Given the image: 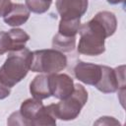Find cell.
<instances>
[{
	"mask_svg": "<svg viewBox=\"0 0 126 126\" xmlns=\"http://www.w3.org/2000/svg\"><path fill=\"white\" fill-rule=\"evenodd\" d=\"M117 28V20L113 13L98 12L91 21L79 29L80 40L77 50L81 54L96 56L104 52V39L111 36Z\"/></svg>",
	"mask_w": 126,
	"mask_h": 126,
	"instance_id": "obj_1",
	"label": "cell"
},
{
	"mask_svg": "<svg viewBox=\"0 0 126 126\" xmlns=\"http://www.w3.org/2000/svg\"><path fill=\"white\" fill-rule=\"evenodd\" d=\"M32 52L27 47L10 51L4 64L0 67V82L9 88L21 82L31 69Z\"/></svg>",
	"mask_w": 126,
	"mask_h": 126,
	"instance_id": "obj_2",
	"label": "cell"
},
{
	"mask_svg": "<svg viewBox=\"0 0 126 126\" xmlns=\"http://www.w3.org/2000/svg\"><path fill=\"white\" fill-rule=\"evenodd\" d=\"M87 100L88 93L86 89L82 85L76 84L74 85L72 94L68 97L60 99L58 103L50 104V106L56 119L58 118L64 121H69L78 117Z\"/></svg>",
	"mask_w": 126,
	"mask_h": 126,
	"instance_id": "obj_3",
	"label": "cell"
},
{
	"mask_svg": "<svg viewBox=\"0 0 126 126\" xmlns=\"http://www.w3.org/2000/svg\"><path fill=\"white\" fill-rule=\"evenodd\" d=\"M67 66V57L56 49H41L32 52L31 69L32 72L53 74L64 70Z\"/></svg>",
	"mask_w": 126,
	"mask_h": 126,
	"instance_id": "obj_4",
	"label": "cell"
},
{
	"mask_svg": "<svg viewBox=\"0 0 126 126\" xmlns=\"http://www.w3.org/2000/svg\"><path fill=\"white\" fill-rule=\"evenodd\" d=\"M124 66L112 69L108 66L101 65V76L94 87L101 93L111 94L118 91L120 87L124 88Z\"/></svg>",
	"mask_w": 126,
	"mask_h": 126,
	"instance_id": "obj_5",
	"label": "cell"
},
{
	"mask_svg": "<svg viewBox=\"0 0 126 126\" xmlns=\"http://www.w3.org/2000/svg\"><path fill=\"white\" fill-rule=\"evenodd\" d=\"M48 79L52 96L58 99H64L72 94L74 90V82L67 74H48Z\"/></svg>",
	"mask_w": 126,
	"mask_h": 126,
	"instance_id": "obj_6",
	"label": "cell"
},
{
	"mask_svg": "<svg viewBox=\"0 0 126 126\" xmlns=\"http://www.w3.org/2000/svg\"><path fill=\"white\" fill-rule=\"evenodd\" d=\"M55 6L62 20L81 19L87 12L88 0H56Z\"/></svg>",
	"mask_w": 126,
	"mask_h": 126,
	"instance_id": "obj_7",
	"label": "cell"
},
{
	"mask_svg": "<svg viewBox=\"0 0 126 126\" xmlns=\"http://www.w3.org/2000/svg\"><path fill=\"white\" fill-rule=\"evenodd\" d=\"M74 74L84 84L95 86L101 76V65L78 61L74 68Z\"/></svg>",
	"mask_w": 126,
	"mask_h": 126,
	"instance_id": "obj_8",
	"label": "cell"
},
{
	"mask_svg": "<svg viewBox=\"0 0 126 126\" xmlns=\"http://www.w3.org/2000/svg\"><path fill=\"white\" fill-rule=\"evenodd\" d=\"M30 10L24 4L13 3L9 13L3 17L4 22L11 27H17L25 24L30 18Z\"/></svg>",
	"mask_w": 126,
	"mask_h": 126,
	"instance_id": "obj_9",
	"label": "cell"
},
{
	"mask_svg": "<svg viewBox=\"0 0 126 126\" xmlns=\"http://www.w3.org/2000/svg\"><path fill=\"white\" fill-rule=\"evenodd\" d=\"M30 92L33 98L36 99H45L51 96L50 88H49V79L47 75H38L34 77L30 85Z\"/></svg>",
	"mask_w": 126,
	"mask_h": 126,
	"instance_id": "obj_10",
	"label": "cell"
},
{
	"mask_svg": "<svg viewBox=\"0 0 126 126\" xmlns=\"http://www.w3.org/2000/svg\"><path fill=\"white\" fill-rule=\"evenodd\" d=\"M75 45L76 36H64L60 33H57L52 39L53 48L61 52H70L75 48Z\"/></svg>",
	"mask_w": 126,
	"mask_h": 126,
	"instance_id": "obj_11",
	"label": "cell"
},
{
	"mask_svg": "<svg viewBox=\"0 0 126 126\" xmlns=\"http://www.w3.org/2000/svg\"><path fill=\"white\" fill-rule=\"evenodd\" d=\"M81 27V19L60 20L58 33L64 36H76Z\"/></svg>",
	"mask_w": 126,
	"mask_h": 126,
	"instance_id": "obj_12",
	"label": "cell"
},
{
	"mask_svg": "<svg viewBox=\"0 0 126 126\" xmlns=\"http://www.w3.org/2000/svg\"><path fill=\"white\" fill-rule=\"evenodd\" d=\"M9 33L13 41L14 51L24 48L25 44L30 39V35L21 29H12L11 31H9Z\"/></svg>",
	"mask_w": 126,
	"mask_h": 126,
	"instance_id": "obj_13",
	"label": "cell"
},
{
	"mask_svg": "<svg viewBox=\"0 0 126 126\" xmlns=\"http://www.w3.org/2000/svg\"><path fill=\"white\" fill-rule=\"evenodd\" d=\"M52 3V0H26V6L35 14L45 13Z\"/></svg>",
	"mask_w": 126,
	"mask_h": 126,
	"instance_id": "obj_14",
	"label": "cell"
},
{
	"mask_svg": "<svg viewBox=\"0 0 126 126\" xmlns=\"http://www.w3.org/2000/svg\"><path fill=\"white\" fill-rule=\"evenodd\" d=\"M14 51V45L9 32H0V55Z\"/></svg>",
	"mask_w": 126,
	"mask_h": 126,
	"instance_id": "obj_15",
	"label": "cell"
},
{
	"mask_svg": "<svg viewBox=\"0 0 126 126\" xmlns=\"http://www.w3.org/2000/svg\"><path fill=\"white\" fill-rule=\"evenodd\" d=\"M11 0H0V17H5L12 8Z\"/></svg>",
	"mask_w": 126,
	"mask_h": 126,
	"instance_id": "obj_16",
	"label": "cell"
},
{
	"mask_svg": "<svg viewBox=\"0 0 126 126\" xmlns=\"http://www.w3.org/2000/svg\"><path fill=\"white\" fill-rule=\"evenodd\" d=\"M11 94V88L0 82V99H4Z\"/></svg>",
	"mask_w": 126,
	"mask_h": 126,
	"instance_id": "obj_17",
	"label": "cell"
},
{
	"mask_svg": "<svg viewBox=\"0 0 126 126\" xmlns=\"http://www.w3.org/2000/svg\"><path fill=\"white\" fill-rule=\"evenodd\" d=\"M109 4H112V5H115V4H119V3H124L125 0H106Z\"/></svg>",
	"mask_w": 126,
	"mask_h": 126,
	"instance_id": "obj_18",
	"label": "cell"
}]
</instances>
